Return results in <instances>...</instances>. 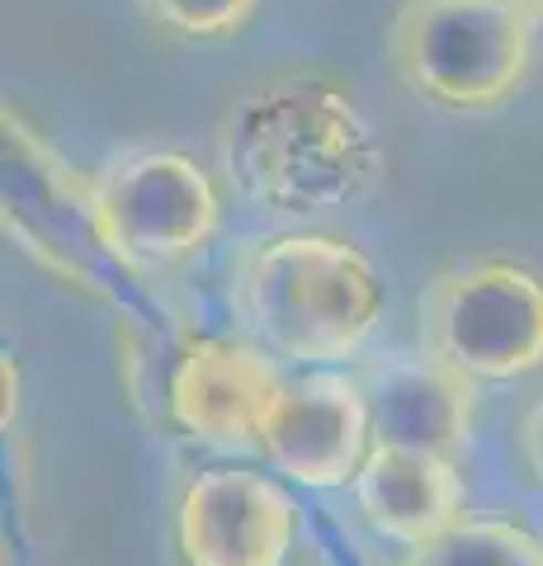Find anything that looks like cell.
I'll return each instance as SVG.
<instances>
[{
  "instance_id": "cell-1",
  "label": "cell",
  "mask_w": 543,
  "mask_h": 566,
  "mask_svg": "<svg viewBox=\"0 0 543 566\" xmlns=\"http://www.w3.org/2000/svg\"><path fill=\"white\" fill-rule=\"evenodd\" d=\"M222 175L255 212L326 218L378 189L388 156L355 95L326 71L251 85L218 123Z\"/></svg>"
},
{
  "instance_id": "cell-2",
  "label": "cell",
  "mask_w": 543,
  "mask_h": 566,
  "mask_svg": "<svg viewBox=\"0 0 543 566\" xmlns=\"http://www.w3.org/2000/svg\"><path fill=\"white\" fill-rule=\"evenodd\" d=\"M232 307L274 359L331 368L369 345L388 307V283L336 232H279L241 251Z\"/></svg>"
},
{
  "instance_id": "cell-3",
  "label": "cell",
  "mask_w": 543,
  "mask_h": 566,
  "mask_svg": "<svg viewBox=\"0 0 543 566\" xmlns=\"http://www.w3.org/2000/svg\"><path fill=\"white\" fill-rule=\"evenodd\" d=\"M388 62L416 99L445 114L511 104L534 71V20L511 0H401Z\"/></svg>"
},
{
  "instance_id": "cell-4",
  "label": "cell",
  "mask_w": 543,
  "mask_h": 566,
  "mask_svg": "<svg viewBox=\"0 0 543 566\" xmlns=\"http://www.w3.org/2000/svg\"><path fill=\"white\" fill-rule=\"evenodd\" d=\"M0 199H6V237L48 270L91 297H114L118 279L133 264L109 241L104 212L95 199V175H85L39 137L20 109L0 114Z\"/></svg>"
},
{
  "instance_id": "cell-5",
  "label": "cell",
  "mask_w": 543,
  "mask_h": 566,
  "mask_svg": "<svg viewBox=\"0 0 543 566\" xmlns=\"http://www.w3.org/2000/svg\"><path fill=\"white\" fill-rule=\"evenodd\" d=\"M420 349L478 382H520L543 368V279L520 260H463L420 293Z\"/></svg>"
},
{
  "instance_id": "cell-6",
  "label": "cell",
  "mask_w": 543,
  "mask_h": 566,
  "mask_svg": "<svg viewBox=\"0 0 543 566\" xmlns=\"http://www.w3.org/2000/svg\"><path fill=\"white\" fill-rule=\"evenodd\" d=\"M95 199L133 270L199 255L222 227V189L195 156L152 147L118 156L95 175Z\"/></svg>"
},
{
  "instance_id": "cell-7",
  "label": "cell",
  "mask_w": 543,
  "mask_h": 566,
  "mask_svg": "<svg viewBox=\"0 0 543 566\" xmlns=\"http://www.w3.org/2000/svg\"><path fill=\"white\" fill-rule=\"evenodd\" d=\"M369 449V401L355 374L307 368L279 382L260 430V453L279 476L312 491L355 486Z\"/></svg>"
},
{
  "instance_id": "cell-8",
  "label": "cell",
  "mask_w": 543,
  "mask_h": 566,
  "mask_svg": "<svg viewBox=\"0 0 543 566\" xmlns=\"http://www.w3.org/2000/svg\"><path fill=\"white\" fill-rule=\"evenodd\" d=\"M293 534V495L251 468H208L175 505V553L185 566H284Z\"/></svg>"
},
{
  "instance_id": "cell-9",
  "label": "cell",
  "mask_w": 543,
  "mask_h": 566,
  "mask_svg": "<svg viewBox=\"0 0 543 566\" xmlns=\"http://www.w3.org/2000/svg\"><path fill=\"white\" fill-rule=\"evenodd\" d=\"M284 374L274 368V354L251 340L203 335L180 349L166 382V411L175 430L195 444L247 453L260 449L265 411L279 392Z\"/></svg>"
},
{
  "instance_id": "cell-10",
  "label": "cell",
  "mask_w": 543,
  "mask_h": 566,
  "mask_svg": "<svg viewBox=\"0 0 543 566\" xmlns=\"http://www.w3.org/2000/svg\"><path fill=\"white\" fill-rule=\"evenodd\" d=\"M355 378L369 401L374 444L440 453L453 463L468 453L478 430V378H468L463 368L420 349L374 359Z\"/></svg>"
},
{
  "instance_id": "cell-11",
  "label": "cell",
  "mask_w": 543,
  "mask_h": 566,
  "mask_svg": "<svg viewBox=\"0 0 543 566\" xmlns=\"http://www.w3.org/2000/svg\"><path fill=\"white\" fill-rule=\"evenodd\" d=\"M355 505L378 538L420 547L468 520V486L453 458L374 444L355 476Z\"/></svg>"
},
{
  "instance_id": "cell-12",
  "label": "cell",
  "mask_w": 543,
  "mask_h": 566,
  "mask_svg": "<svg viewBox=\"0 0 543 566\" xmlns=\"http://www.w3.org/2000/svg\"><path fill=\"white\" fill-rule=\"evenodd\" d=\"M401 566H543V538L511 520H459L440 538L407 547Z\"/></svg>"
},
{
  "instance_id": "cell-13",
  "label": "cell",
  "mask_w": 543,
  "mask_h": 566,
  "mask_svg": "<svg viewBox=\"0 0 543 566\" xmlns=\"http://www.w3.org/2000/svg\"><path fill=\"white\" fill-rule=\"evenodd\" d=\"M260 0H143L147 20L185 43H227L255 20Z\"/></svg>"
},
{
  "instance_id": "cell-14",
  "label": "cell",
  "mask_w": 543,
  "mask_h": 566,
  "mask_svg": "<svg viewBox=\"0 0 543 566\" xmlns=\"http://www.w3.org/2000/svg\"><path fill=\"white\" fill-rule=\"evenodd\" d=\"M520 458H524V468H530L534 482L543 486V397L530 401V411L520 420Z\"/></svg>"
},
{
  "instance_id": "cell-15",
  "label": "cell",
  "mask_w": 543,
  "mask_h": 566,
  "mask_svg": "<svg viewBox=\"0 0 543 566\" xmlns=\"http://www.w3.org/2000/svg\"><path fill=\"white\" fill-rule=\"evenodd\" d=\"M0 374H6V416H0V420H6V430H10V424H14V411H20V364H14L10 354H6Z\"/></svg>"
},
{
  "instance_id": "cell-16",
  "label": "cell",
  "mask_w": 543,
  "mask_h": 566,
  "mask_svg": "<svg viewBox=\"0 0 543 566\" xmlns=\"http://www.w3.org/2000/svg\"><path fill=\"white\" fill-rule=\"evenodd\" d=\"M511 6H515V10H524V14H530L534 24H543V0H511Z\"/></svg>"
}]
</instances>
